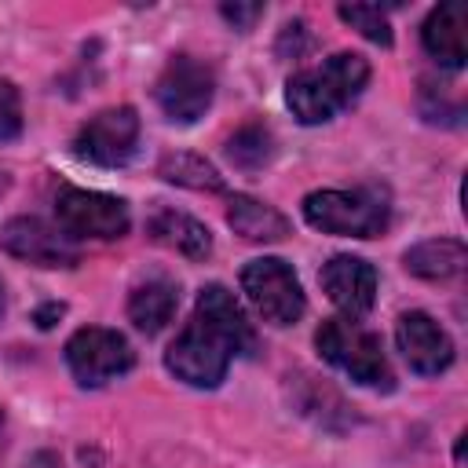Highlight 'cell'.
<instances>
[{
  "label": "cell",
  "instance_id": "cell-1",
  "mask_svg": "<svg viewBox=\"0 0 468 468\" xmlns=\"http://www.w3.org/2000/svg\"><path fill=\"white\" fill-rule=\"evenodd\" d=\"M249 347H252V329L234 292H227L223 285H205L190 322L168 344L165 366L190 388H216L227 377L230 358Z\"/></svg>",
  "mask_w": 468,
  "mask_h": 468
},
{
  "label": "cell",
  "instance_id": "cell-2",
  "mask_svg": "<svg viewBox=\"0 0 468 468\" xmlns=\"http://www.w3.org/2000/svg\"><path fill=\"white\" fill-rule=\"evenodd\" d=\"M369 80V62L355 51H336L322 66H307L289 77L285 102L300 124H322L333 121L340 110H347Z\"/></svg>",
  "mask_w": 468,
  "mask_h": 468
},
{
  "label": "cell",
  "instance_id": "cell-3",
  "mask_svg": "<svg viewBox=\"0 0 468 468\" xmlns=\"http://www.w3.org/2000/svg\"><path fill=\"white\" fill-rule=\"evenodd\" d=\"M314 344L322 351V358L329 366H336L340 373H347L355 384L362 388H380L388 391L391 388V366L384 358V347H380V336L369 333L366 325H358L355 318H329L318 325L314 333Z\"/></svg>",
  "mask_w": 468,
  "mask_h": 468
},
{
  "label": "cell",
  "instance_id": "cell-4",
  "mask_svg": "<svg viewBox=\"0 0 468 468\" xmlns=\"http://www.w3.org/2000/svg\"><path fill=\"white\" fill-rule=\"evenodd\" d=\"M303 219L322 234L377 238L388 227V197L377 186L314 190L303 197Z\"/></svg>",
  "mask_w": 468,
  "mask_h": 468
},
{
  "label": "cell",
  "instance_id": "cell-5",
  "mask_svg": "<svg viewBox=\"0 0 468 468\" xmlns=\"http://www.w3.org/2000/svg\"><path fill=\"white\" fill-rule=\"evenodd\" d=\"M241 292L249 296V303L271 325H292L303 314V307H307L303 303L300 278L278 256H263V260L245 263V271H241Z\"/></svg>",
  "mask_w": 468,
  "mask_h": 468
},
{
  "label": "cell",
  "instance_id": "cell-6",
  "mask_svg": "<svg viewBox=\"0 0 468 468\" xmlns=\"http://www.w3.org/2000/svg\"><path fill=\"white\" fill-rule=\"evenodd\" d=\"M132 362H135V351L117 329L88 325V329H77L66 344V366L84 388L110 384L113 377L128 373Z\"/></svg>",
  "mask_w": 468,
  "mask_h": 468
},
{
  "label": "cell",
  "instance_id": "cell-7",
  "mask_svg": "<svg viewBox=\"0 0 468 468\" xmlns=\"http://www.w3.org/2000/svg\"><path fill=\"white\" fill-rule=\"evenodd\" d=\"M157 106L168 121L176 124H194L197 117H205V110L212 106L216 95V77L205 62H197L194 55H176L165 73L157 77Z\"/></svg>",
  "mask_w": 468,
  "mask_h": 468
},
{
  "label": "cell",
  "instance_id": "cell-8",
  "mask_svg": "<svg viewBox=\"0 0 468 468\" xmlns=\"http://www.w3.org/2000/svg\"><path fill=\"white\" fill-rule=\"evenodd\" d=\"M55 216L58 227L77 241V238H121L128 230V205L113 194L99 190H80V186H62L55 197Z\"/></svg>",
  "mask_w": 468,
  "mask_h": 468
},
{
  "label": "cell",
  "instance_id": "cell-9",
  "mask_svg": "<svg viewBox=\"0 0 468 468\" xmlns=\"http://www.w3.org/2000/svg\"><path fill=\"white\" fill-rule=\"evenodd\" d=\"M0 249L33 267H73L80 260L77 241L62 227H51L37 216L7 219L0 227Z\"/></svg>",
  "mask_w": 468,
  "mask_h": 468
},
{
  "label": "cell",
  "instance_id": "cell-10",
  "mask_svg": "<svg viewBox=\"0 0 468 468\" xmlns=\"http://www.w3.org/2000/svg\"><path fill=\"white\" fill-rule=\"evenodd\" d=\"M139 143V117L132 106H113L95 113L80 132H77V154L91 165L102 168H117L135 154Z\"/></svg>",
  "mask_w": 468,
  "mask_h": 468
},
{
  "label": "cell",
  "instance_id": "cell-11",
  "mask_svg": "<svg viewBox=\"0 0 468 468\" xmlns=\"http://www.w3.org/2000/svg\"><path fill=\"white\" fill-rule=\"evenodd\" d=\"M395 340H399V351L410 362V369L420 377H435V373L450 369V362H453L450 333L424 311H406L395 325Z\"/></svg>",
  "mask_w": 468,
  "mask_h": 468
},
{
  "label": "cell",
  "instance_id": "cell-12",
  "mask_svg": "<svg viewBox=\"0 0 468 468\" xmlns=\"http://www.w3.org/2000/svg\"><path fill=\"white\" fill-rule=\"evenodd\" d=\"M322 289L347 318H362L377 300V271L362 256H333L322 267Z\"/></svg>",
  "mask_w": 468,
  "mask_h": 468
},
{
  "label": "cell",
  "instance_id": "cell-13",
  "mask_svg": "<svg viewBox=\"0 0 468 468\" xmlns=\"http://www.w3.org/2000/svg\"><path fill=\"white\" fill-rule=\"evenodd\" d=\"M420 40L428 48V55L446 66V69H461L464 58H468V7L461 0H446L439 4L424 29H420Z\"/></svg>",
  "mask_w": 468,
  "mask_h": 468
},
{
  "label": "cell",
  "instance_id": "cell-14",
  "mask_svg": "<svg viewBox=\"0 0 468 468\" xmlns=\"http://www.w3.org/2000/svg\"><path fill=\"white\" fill-rule=\"evenodd\" d=\"M146 230L154 241L176 249L179 256L186 260H205L212 252V234L201 219L186 216V212H176V208H157L150 219H146Z\"/></svg>",
  "mask_w": 468,
  "mask_h": 468
},
{
  "label": "cell",
  "instance_id": "cell-15",
  "mask_svg": "<svg viewBox=\"0 0 468 468\" xmlns=\"http://www.w3.org/2000/svg\"><path fill=\"white\" fill-rule=\"evenodd\" d=\"M176 307H179V289L172 282H165V278H150V282L135 285L132 296H128V318L146 336L161 333L172 322Z\"/></svg>",
  "mask_w": 468,
  "mask_h": 468
},
{
  "label": "cell",
  "instance_id": "cell-16",
  "mask_svg": "<svg viewBox=\"0 0 468 468\" xmlns=\"http://www.w3.org/2000/svg\"><path fill=\"white\" fill-rule=\"evenodd\" d=\"M406 271L417 274V278H428V282H446V278H457L468 263V252L461 241L453 238H431V241H420L413 249H406L402 256Z\"/></svg>",
  "mask_w": 468,
  "mask_h": 468
},
{
  "label": "cell",
  "instance_id": "cell-17",
  "mask_svg": "<svg viewBox=\"0 0 468 468\" xmlns=\"http://www.w3.org/2000/svg\"><path fill=\"white\" fill-rule=\"evenodd\" d=\"M227 223L245 241H282L289 234V219L278 208H271V205H263L256 197H245V194H234L230 197Z\"/></svg>",
  "mask_w": 468,
  "mask_h": 468
},
{
  "label": "cell",
  "instance_id": "cell-18",
  "mask_svg": "<svg viewBox=\"0 0 468 468\" xmlns=\"http://www.w3.org/2000/svg\"><path fill=\"white\" fill-rule=\"evenodd\" d=\"M227 154H230V161H234L238 168L256 172V168H263V165L274 157V139H271V132H267L263 124L252 121V124H245V128H238V132L230 135Z\"/></svg>",
  "mask_w": 468,
  "mask_h": 468
},
{
  "label": "cell",
  "instance_id": "cell-19",
  "mask_svg": "<svg viewBox=\"0 0 468 468\" xmlns=\"http://www.w3.org/2000/svg\"><path fill=\"white\" fill-rule=\"evenodd\" d=\"M161 176L168 183L194 186V190H223V176L197 154H168L161 161Z\"/></svg>",
  "mask_w": 468,
  "mask_h": 468
},
{
  "label": "cell",
  "instance_id": "cell-20",
  "mask_svg": "<svg viewBox=\"0 0 468 468\" xmlns=\"http://www.w3.org/2000/svg\"><path fill=\"white\" fill-rule=\"evenodd\" d=\"M336 11H340V18H344L351 29H358L366 40H373V44H380V48L391 44L388 15H384L377 4H340Z\"/></svg>",
  "mask_w": 468,
  "mask_h": 468
},
{
  "label": "cell",
  "instance_id": "cell-21",
  "mask_svg": "<svg viewBox=\"0 0 468 468\" xmlns=\"http://www.w3.org/2000/svg\"><path fill=\"white\" fill-rule=\"evenodd\" d=\"M22 132V99L11 80L0 77V143L15 139Z\"/></svg>",
  "mask_w": 468,
  "mask_h": 468
},
{
  "label": "cell",
  "instance_id": "cell-22",
  "mask_svg": "<svg viewBox=\"0 0 468 468\" xmlns=\"http://www.w3.org/2000/svg\"><path fill=\"white\" fill-rule=\"evenodd\" d=\"M263 15V7L260 4H223V18L227 22H234L238 29H249L252 26V18H260Z\"/></svg>",
  "mask_w": 468,
  "mask_h": 468
},
{
  "label": "cell",
  "instance_id": "cell-23",
  "mask_svg": "<svg viewBox=\"0 0 468 468\" xmlns=\"http://www.w3.org/2000/svg\"><path fill=\"white\" fill-rule=\"evenodd\" d=\"M26 468H62V461H58L55 453H37V457H33Z\"/></svg>",
  "mask_w": 468,
  "mask_h": 468
},
{
  "label": "cell",
  "instance_id": "cell-24",
  "mask_svg": "<svg viewBox=\"0 0 468 468\" xmlns=\"http://www.w3.org/2000/svg\"><path fill=\"white\" fill-rule=\"evenodd\" d=\"M55 314H62V303H51V307H44V311H40V314H37V325H40V329H48V325H51V318H55Z\"/></svg>",
  "mask_w": 468,
  "mask_h": 468
},
{
  "label": "cell",
  "instance_id": "cell-25",
  "mask_svg": "<svg viewBox=\"0 0 468 468\" xmlns=\"http://www.w3.org/2000/svg\"><path fill=\"white\" fill-rule=\"evenodd\" d=\"M0 311H4V289H0Z\"/></svg>",
  "mask_w": 468,
  "mask_h": 468
},
{
  "label": "cell",
  "instance_id": "cell-26",
  "mask_svg": "<svg viewBox=\"0 0 468 468\" xmlns=\"http://www.w3.org/2000/svg\"><path fill=\"white\" fill-rule=\"evenodd\" d=\"M0 428H4V413H0Z\"/></svg>",
  "mask_w": 468,
  "mask_h": 468
}]
</instances>
